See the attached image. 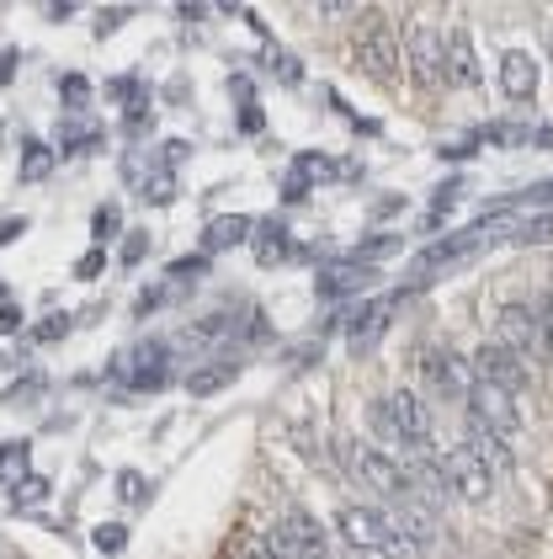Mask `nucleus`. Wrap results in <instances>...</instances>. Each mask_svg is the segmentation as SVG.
<instances>
[{"mask_svg":"<svg viewBox=\"0 0 553 559\" xmlns=\"http://www.w3.org/2000/svg\"><path fill=\"white\" fill-rule=\"evenodd\" d=\"M410 53H415V70H420V80H448V38H437L431 27H415Z\"/></svg>","mask_w":553,"mask_h":559,"instance_id":"nucleus-18","label":"nucleus"},{"mask_svg":"<svg viewBox=\"0 0 553 559\" xmlns=\"http://www.w3.org/2000/svg\"><path fill=\"white\" fill-rule=\"evenodd\" d=\"M202 272H208V256H181V261H171V277H176V283H192Z\"/></svg>","mask_w":553,"mask_h":559,"instance_id":"nucleus-36","label":"nucleus"},{"mask_svg":"<svg viewBox=\"0 0 553 559\" xmlns=\"http://www.w3.org/2000/svg\"><path fill=\"white\" fill-rule=\"evenodd\" d=\"M277 75H282V80H303V70L293 59H277Z\"/></svg>","mask_w":553,"mask_h":559,"instance_id":"nucleus-52","label":"nucleus"},{"mask_svg":"<svg viewBox=\"0 0 553 559\" xmlns=\"http://www.w3.org/2000/svg\"><path fill=\"white\" fill-rule=\"evenodd\" d=\"M356 49H362V70H367L373 80H394V75H400V38L389 33V22H378Z\"/></svg>","mask_w":553,"mask_h":559,"instance_id":"nucleus-13","label":"nucleus"},{"mask_svg":"<svg viewBox=\"0 0 553 559\" xmlns=\"http://www.w3.org/2000/svg\"><path fill=\"white\" fill-rule=\"evenodd\" d=\"M144 256H150V235H144V229H128V240H123V266L134 272Z\"/></svg>","mask_w":553,"mask_h":559,"instance_id":"nucleus-35","label":"nucleus"},{"mask_svg":"<svg viewBox=\"0 0 553 559\" xmlns=\"http://www.w3.org/2000/svg\"><path fill=\"white\" fill-rule=\"evenodd\" d=\"M457 198H463V176H448V182L431 192V203H426V224H420V229H431V235H437V229H448V213H453Z\"/></svg>","mask_w":553,"mask_h":559,"instance_id":"nucleus-24","label":"nucleus"},{"mask_svg":"<svg viewBox=\"0 0 553 559\" xmlns=\"http://www.w3.org/2000/svg\"><path fill=\"white\" fill-rule=\"evenodd\" d=\"M22 229H27V219H0V246L22 240Z\"/></svg>","mask_w":553,"mask_h":559,"instance_id":"nucleus-47","label":"nucleus"},{"mask_svg":"<svg viewBox=\"0 0 553 559\" xmlns=\"http://www.w3.org/2000/svg\"><path fill=\"white\" fill-rule=\"evenodd\" d=\"M336 538L356 559H384L389 538H394V511L367 507V501H341L336 507Z\"/></svg>","mask_w":553,"mask_h":559,"instance_id":"nucleus-3","label":"nucleus"},{"mask_svg":"<svg viewBox=\"0 0 553 559\" xmlns=\"http://www.w3.org/2000/svg\"><path fill=\"white\" fill-rule=\"evenodd\" d=\"M235 331H240V314H235V309H218V314H202L198 325H187V336H181V341H192V347L208 341V347L218 352V341H229Z\"/></svg>","mask_w":553,"mask_h":559,"instance_id":"nucleus-22","label":"nucleus"},{"mask_svg":"<svg viewBox=\"0 0 553 559\" xmlns=\"http://www.w3.org/2000/svg\"><path fill=\"white\" fill-rule=\"evenodd\" d=\"M442 469H448V490H453V501L479 507V501L495 496V463H490L485 454H474L468 443L448 448V454H442Z\"/></svg>","mask_w":553,"mask_h":559,"instance_id":"nucleus-4","label":"nucleus"},{"mask_svg":"<svg viewBox=\"0 0 553 559\" xmlns=\"http://www.w3.org/2000/svg\"><path fill=\"white\" fill-rule=\"evenodd\" d=\"M27 463V443L16 437V443H0V480L11 474V469H22Z\"/></svg>","mask_w":553,"mask_h":559,"instance_id":"nucleus-37","label":"nucleus"},{"mask_svg":"<svg viewBox=\"0 0 553 559\" xmlns=\"http://www.w3.org/2000/svg\"><path fill=\"white\" fill-rule=\"evenodd\" d=\"M251 246H255V261H261V266H282V261L299 256V246H293V235H288L282 219H261L255 235H251Z\"/></svg>","mask_w":553,"mask_h":559,"instance_id":"nucleus-15","label":"nucleus"},{"mask_svg":"<svg viewBox=\"0 0 553 559\" xmlns=\"http://www.w3.org/2000/svg\"><path fill=\"white\" fill-rule=\"evenodd\" d=\"M394 251H400V235H367V240L352 251V261L367 266V261H384V256H394Z\"/></svg>","mask_w":553,"mask_h":559,"instance_id":"nucleus-30","label":"nucleus"},{"mask_svg":"<svg viewBox=\"0 0 553 559\" xmlns=\"http://www.w3.org/2000/svg\"><path fill=\"white\" fill-rule=\"evenodd\" d=\"M49 496H53V480L49 474H38V469H22V474H11V480H5V501H11V511L43 507Z\"/></svg>","mask_w":553,"mask_h":559,"instance_id":"nucleus-19","label":"nucleus"},{"mask_svg":"<svg viewBox=\"0 0 553 559\" xmlns=\"http://www.w3.org/2000/svg\"><path fill=\"white\" fill-rule=\"evenodd\" d=\"M266 336H272V320H266V314H251V320H246V341H266Z\"/></svg>","mask_w":553,"mask_h":559,"instance_id":"nucleus-45","label":"nucleus"},{"mask_svg":"<svg viewBox=\"0 0 553 559\" xmlns=\"http://www.w3.org/2000/svg\"><path fill=\"white\" fill-rule=\"evenodd\" d=\"M266 544H272L282 559H336L330 555V533H325L309 511H288L282 522H272Z\"/></svg>","mask_w":553,"mask_h":559,"instance_id":"nucleus-5","label":"nucleus"},{"mask_svg":"<svg viewBox=\"0 0 553 559\" xmlns=\"http://www.w3.org/2000/svg\"><path fill=\"white\" fill-rule=\"evenodd\" d=\"M16 75V49H5V59H0V80H11Z\"/></svg>","mask_w":553,"mask_h":559,"instance_id":"nucleus-53","label":"nucleus"},{"mask_svg":"<svg viewBox=\"0 0 553 559\" xmlns=\"http://www.w3.org/2000/svg\"><path fill=\"white\" fill-rule=\"evenodd\" d=\"M400 198H378V203H373V219H384V213H400Z\"/></svg>","mask_w":553,"mask_h":559,"instance_id":"nucleus-51","label":"nucleus"},{"mask_svg":"<svg viewBox=\"0 0 553 559\" xmlns=\"http://www.w3.org/2000/svg\"><path fill=\"white\" fill-rule=\"evenodd\" d=\"M75 11H80L75 0H53V5H43V16H49V22H70Z\"/></svg>","mask_w":553,"mask_h":559,"instance_id":"nucleus-46","label":"nucleus"},{"mask_svg":"<svg viewBox=\"0 0 553 559\" xmlns=\"http://www.w3.org/2000/svg\"><path fill=\"white\" fill-rule=\"evenodd\" d=\"M123 544H128V522H106V527H97L101 555H123Z\"/></svg>","mask_w":553,"mask_h":559,"instance_id":"nucleus-32","label":"nucleus"},{"mask_svg":"<svg viewBox=\"0 0 553 559\" xmlns=\"http://www.w3.org/2000/svg\"><path fill=\"white\" fill-rule=\"evenodd\" d=\"M0 59H5V49H0Z\"/></svg>","mask_w":553,"mask_h":559,"instance_id":"nucleus-56","label":"nucleus"},{"mask_svg":"<svg viewBox=\"0 0 553 559\" xmlns=\"http://www.w3.org/2000/svg\"><path fill=\"white\" fill-rule=\"evenodd\" d=\"M367 421H373V432L384 437V448H426V443H431V406H426V395H415V389H394V395L373 400V406H367Z\"/></svg>","mask_w":553,"mask_h":559,"instance_id":"nucleus-2","label":"nucleus"},{"mask_svg":"<svg viewBox=\"0 0 553 559\" xmlns=\"http://www.w3.org/2000/svg\"><path fill=\"white\" fill-rule=\"evenodd\" d=\"M293 176H303V187H309V182H336V176H341V165H336L330 154L303 150L299 160H293Z\"/></svg>","mask_w":553,"mask_h":559,"instance_id":"nucleus-27","label":"nucleus"},{"mask_svg":"<svg viewBox=\"0 0 553 559\" xmlns=\"http://www.w3.org/2000/svg\"><path fill=\"white\" fill-rule=\"evenodd\" d=\"M91 229H97V240H112V235H117V203H101Z\"/></svg>","mask_w":553,"mask_h":559,"instance_id":"nucleus-40","label":"nucleus"},{"mask_svg":"<svg viewBox=\"0 0 553 559\" xmlns=\"http://www.w3.org/2000/svg\"><path fill=\"white\" fill-rule=\"evenodd\" d=\"M144 198H150V203H176V187H171V176H150Z\"/></svg>","mask_w":553,"mask_h":559,"instance_id":"nucleus-43","label":"nucleus"},{"mask_svg":"<svg viewBox=\"0 0 553 559\" xmlns=\"http://www.w3.org/2000/svg\"><path fill=\"white\" fill-rule=\"evenodd\" d=\"M501 347L521 357H543V336H538V309L532 305H505L501 309Z\"/></svg>","mask_w":553,"mask_h":559,"instance_id":"nucleus-12","label":"nucleus"},{"mask_svg":"<svg viewBox=\"0 0 553 559\" xmlns=\"http://www.w3.org/2000/svg\"><path fill=\"white\" fill-rule=\"evenodd\" d=\"M532 145H543V150H553V123H549V128H538V139H532Z\"/></svg>","mask_w":553,"mask_h":559,"instance_id":"nucleus-55","label":"nucleus"},{"mask_svg":"<svg viewBox=\"0 0 553 559\" xmlns=\"http://www.w3.org/2000/svg\"><path fill=\"white\" fill-rule=\"evenodd\" d=\"M70 325H75L70 314H49V320H43L33 336H38V341H59V336H70Z\"/></svg>","mask_w":553,"mask_h":559,"instance_id":"nucleus-39","label":"nucleus"},{"mask_svg":"<svg viewBox=\"0 0 553 559\" xmlns=\"http://www.w3.org/2000/svg\"><path fill=\"white\" fill-rule=\"evenodd\" d=\"M501 91L511 102H532L538 97V64H532V53L511 49L501 59Z\"/></svg>","mask_w":553,"mask_h":559,"instance_id":"nucleus-16","label":"nucleus"},{"mask_svg":"<svg viewBox=\"0 0 553 559\" xmlns=\"http://www.w3.org/2000/svg\"><path fill=\"white\" fill-rule=\"evenodd\" d=\"M150 496H154L150 474H139V469H123V474H117V501H128V507H144Z\"/></svg>","mask_w":553,"mask_h":559,"instance_id":"nucleus-28","label":"nucleus"},{"mask_svg":"<svg viewBox=\"0 0 553 559\" xmlns=\"http://www.w3.org/2000/svg\"><path fill=\"white\" fill-rule=\"evenodd\" d=\"M165 294H171L165 283H154V288H144V294H139V305H134V314H154V309L165 305Z\"/></svg>","mask_w":553,"mask_h":559,"instance_id":"nucleus-42","label":"nucleus"},{"mask_svg":"<svg viewBox=\"0 0 553 559\" xmlns=\"http://www.w3.org/2000/svg\"><path fill=\"white\" fill-rule=\"evenodd\" d=\"M128 16H134V5H106V16L97 22V33H101V38H106V33H117Z\"/></svg>","mask_w":553,"mask_h":559,"instance_id":"nucleus-41","label":"nucleus"},{"mask_svg":"<svg viewBox=\"0 0 553 559\" xmlns=\"http://www.w3.org/2000/svg\"><path fill=\"white\" fill-rule=\"evenodd\" d=\"M505 246H543V240H553V213L543 208V213H532V219H521V224H511V229H501Z\"/></svg>","mask_w":553,"mask_h":559,"instance_id":"nucleus-25","label":"nucleus"},{"mask_svg":"<svg viewBox=\"0 0 553 559\" xmlns=\"http://www.w3.org/2000/svg\"><path fill=\"white\" fill-rule=\"evenodd\" d=\"M123 395H150V389H165L171 384V341H160V336H150V341H139V347H128V357H123Z\"/></svg>","mask_w":553,"mask_h":559,"instance_id":"nucleus-7","label":"nucleus"},{"mask_svg":"<svg viewBox=\"0 0 553 559\" xmlns=\"http://www.w3.org/2000/svg\"><path fill=\"white\" fill-rule=\"evenodd\" d=\"M474 454H485L495 469H511L516 463V443L511 437H501V432H490V426H479V421H468V437H463Z\"/></svg>","mask_w":553,"mask_h":559,"instance_id":"nucleus-21","label":"nucleus"},{"mask_svg":"<svg viewBox=\"0 0 553 559\" xmlns=\"http://www.w3.org/2000/svg\"><path fill=\"white\" fill-rule=\"evenodd\" d=\"M485 70H479V53H474V38L468 33H448V86L457 91H479Z\"/></svg>","mask_w":553,"mask_h":559,"instance_id":"nucleus-14","label":"nucleus"},{"mask_svg":"<svg viewBox=\"0 0 553 559\" xmlns=\"http://www.w3.org/2000/svg\"><path fill=\"white\" fill-rule=\"evenodd\" d=\"M474 384H495L505 395H527V384H532V368H527V357L501 347V341H485L479 352H474Z\"/></svg>","mask_w":553,"mask_h":559,"instance_id":"nucleus-9","label":"nucleus"},{"mask_svg":"<svg viewBox=\"0 0 553 559\" xmlns=\"http://www.w3.org/2000/svg\"><path fill=\"white\" fill-rule=\"evenodd\" d=\"M101 266H106V256H101L97 246H91V251L80 256V261H75V266H70V272H75V277H80V283H91V277H101Z\"/></svg>","mask_w":553,"mask_h":559,"instance_id":"nucleus-38","label":"nucleus"},{"mask_svg":"<svg viewBox=\"0 0 553 559\" xmlns=\"http://www.w3.org/2000/svg\"><path fill=\"white\" fill-rule=\"evenodd\" d=\"M176 11H181V16H187V22H202V16H208V11H213V5H198V0H187V5H176Z\"/></svg>","mask_w":553,"mask_h":559,"instance_id":"nucleus-49","label":"nucleus"},{"mask_svg":"<svg viewBox=\"0 0 553 559\" xmlns=\"http://www.w3.org/2000/svg\"><path fill=\"white\" fill-rule=\"evenodd\" d=\"M516 203H553V182H543V187H527Z\"/></svg>","mask_w":553,"mask_h":559,"instance_id":"nucleus-48","label":"nucleus"},{"mask_svg":"<svg viewBox=\"0 0 553 559\" xmlns=\"http://www.w3.org/2000/svg\"><path fill=\"white\" fill-rule=\"evenodd\" d=\"M240 128H246V134L261 128V112H255V107H240Z\"/></svg>","mask_w":553,"mask_h":559,"instance_id":"nucleus-50","label":"nucleus"},{"mask_svg":"<svg viewBox=\"0 0 553 559\" xmlns=\"http://www.w3.org/2000/svg\"><path fill=\"white\" fill-rule=\"evenodd\" d=\"M235 378H240V362H202V368H192V373H187V395L208 400V395L229 389Z\"/></svg>","mask_w":553,"mask_h":559,"instance_id":"nucleus-20","label":"nucleus"},{"mask_svg":"<svg viewBox=\"0 0 553 559\" xmlns=\"http://www.w3.org/2000/svg\"><path fill=\"white\" fill-rule=\"evenodd\" d=\"M16 331H22V309L0 305V336H16Z\"/></svg>","mask_w":553,"mask_h":559,"instance_id":"nucleus-44","label":"nucleus"},{"mask_svg":"<svg viewBox=\"0 0 553 559\" xmlns=\"http://www.w3.org/2000/svg\"><path fill=\"white\" fill-rule=\"evenodd\" d=\"M532 309H538V336H543V357L553 362V288H549V294H543V299H538Z\"/></svg>","mask_w":553,"mask_h":559,"instance_id":"nucleus-33","label":"nucleus"},{"mask_svg":"<svg viewBox=\"0 0 553 559\" xmlns=\"http://www.w3.org/2000/svg\"><path fill=\"white\" fill-rule=\"evenodd\" d=\"M501 240V229H495V208L485 213V219H474L468 229H457V235H442L437 246H426V251L415 256V266L420 272H437V266H453L463 256H479L485 246H495Z\"/></svg>","mask_w":553,"mask_h":559,"instance_id":"nucleus-6","label":"nucleus"},{"mask_svg":"<svg viewBox=\"0 0 553 559\" xmlns=\"http://www.w3.org/2000/svg\"><path fill=\"white\" fill-rule=\"evenodd\" d=\"M336 458L347 463V474L362 480L367 490L389 496V501H415V480H410V463L400 454H389L384 443H367V437H341Z\"/></svg>","mask_w":553,"mask_h":559,"instance_id":"nucleus-1","label":"nucleus"},{"mask_svg":"<svg viewBox=\"0 0 553 559\" xmlns=\"http://www.w3.org/2000/svg\"><path fill=\"white\" fill-rule=\"evenodd\" d=\"M43 384H49L43 373H27V378H16V384L5 389V400H11V406H27V400H33V395H38Z\"/></svg>","mask_w":553,"mask_h":559,"instance_id":"nucleus-34","label":"nucleus"},{"mask_svg":"<svg viewBox=\"0 0 553 559\" xmlns=\"http://www.w3.org/2000/svg\"><path fill=\"white\" fill-rule=\"evenodd\" d=\"M91 97H97V91H91V80H86V75H75V70H70V75H59V102L70 107V112L91 107Z\"/></svg>","mask_w":553,"mask_h":559,"instance_id":"nucleus-29","label":"nucleus"},{"mask_svg":"<svg viewBox=\"0 0 553 559\" xmlns=\"http://www.w3.org/2000/svg\"><path fill=\"white\" fill-rule=\"evenodd\" d=\"M49 171H53V150H49V145H43V139H22V171H16V176L33 187V182H43Z\"/></svg>","mask_w":553,"mask_h":559,"instance_id":"nucleus-26","label":"nucleus"},{"mask_svg":"<svg viewBox=\"0 0 553 559\" xmlns=\"http://www.w3.org/2000/svg\"><path fill=\"white\" fill-rule=\"evenodd\" d=\"M59 139H64V154H97L106 145V128L101 123H80V117H70L64 128H59Z\"/></svg>","mask_w":553,"mask_h":559,"instance_id":"nucleus-23","label":"nucleus"},{"mask_svg":"<svg viewBox=\"0 0 553 559\" xmlns=\"http://www.w3.org/2000/svg\"><path fill=\"white\" fill-rule=\"evenodd\" d=\"M187 160H192V145H187V139H165V145H160V176L181 171Z\"/></svg>","mask_w":553,"mask_h":559,"instance_id":"nucleus-31","label":"nucleus"},{"mask_svg":"<svg viewBox=\"0 0 553 559\" xmlns=\"http://www.w3.org/2000/svg\"><path fill=\"white\" fill-rule=\"evenodd\" d=\"M468 421L501 432L511 443L521 437V406H516V395H505L495 384H474V389H468Z\"/></svg>","mask_w":553,"mask_h":559,"instance_id":"nucleus-10","label":"nucleus"},{"mask_svg":"<svg viewBox=\"0 0 553 559\" xmlns=\"http://www.w3.org/2000/svg\"><path fill=\"white\" fill-rule=\"evenodd\" d=\"M282 198H288V203H299V198H309V187H299V176H293V182L282 187Z\"/></svg>","mask_w":553,"mask_h":559,"instance_id":"nucleus-54","label":"nucleus"},{"mask_svg":"<svg viewBox=\"0 0 553 559\" xmlns=\"http://www.w3.org/2000/svg\"><path fill=\"white\" fill-rule=\"evenodd\" d=\"M420 378H426V389H431L437 400H468V389H474V362L448 352V347H426V352H420Z\"/></svg>","mask_w":553,"mask_h":559,"instance_id":"nucleus-8","label":"nucleus"},{"mask_svg":"<svg viewBox=\"0 0 553 559\" xmlns=\"http://www.w3.org/2000/svg\"><path fill=\"white\" fill-rule=\"evenodd\" d=\"M404 294H389V299H367V305H347L341 314V331H347V347H373L378 341V331L389 325V314L400 305Z\"/></svg>","mask_w":553,"mask_h":559,"instance_id":"nucleus-11","label":"nucleus"},{"mask_svg":"<svg viewBox=\"0 0 553 559\" xmlns=\"http://www.w3.org/2000/svg\"><path fill=\"white\" fill-rule=\"evenodd\" d=\"M251 235H255V219H246V213H218V219L202 229V251L224 256V251H235V246H246Z\"/></svg>","mask_w":553,"mask_h":559,"instance_id":"nucleus-17","label":"nucleus"}]
</instances>
